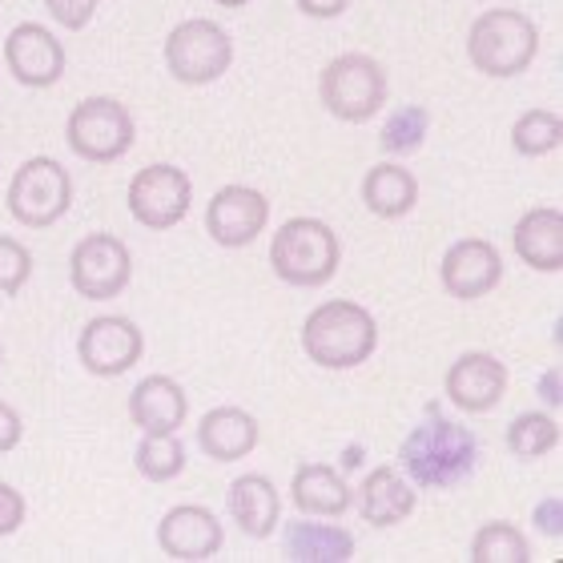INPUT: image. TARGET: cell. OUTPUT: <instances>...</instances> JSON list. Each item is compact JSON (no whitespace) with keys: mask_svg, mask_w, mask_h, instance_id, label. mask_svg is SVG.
I'll use <instances>...</instances> for the list:
<instances>
[{"mask_svg":"<svg viewBox=\"0 0 563 563\" xmlns=\"http://www.w3.org/2000/svg\"><path fill=\"white\" fill-rule=\"evenodd\" d=\"M479 439L451 419H427L411 427L399 446V467L407 479L427 492H451L479 467Z\"/></svg>","mask_w":563,"mask_h":563,"instance_id":"1","label":"cell"},{"mask_svg":"<svg viewBox=\"0 0 563 563\" xmlns=\"http://www.w3.org/2000/svg\"><path fill=\"white\" fill-rule=\"evenodd\" d=\"M302 351L322 371H354L378 351V322L358 302L330 298L302 322Z\"/></svg>","mask_w":563,"mask_h":563,"instance_id":"2","label":"cell"},{"mask_svg":"<svg viewBox=\"0 0 563 563\" xmlns=\"http://www.w3.org/2000/svg\"><path fill=\"white\" fill-rule=\"evenodd\" d=\"M540 53V24L519 9H487L467 33V60L483 77H519Z\"/></svg>","mask_w":563,"mask_h":563,"instance_id":"3","label":"cell"},{"mask_svg":"<svg viewBox=\"0 0 563 563\" xmlns=\"http://www.w3.org/2000/svg\"><path fill=\"white\" fill-rule=\"evenodd\" d=\"M339 234L318 218H290L271 242V266L286 286L318 290L339 274Z\"/></svg>","mask_w":563,"mask_h":563,"instance_id":"4","label":"cell"},{"mask_svg":"<svg viewBox=\"0 0 563 563\" xmlns=\"http://www.w3.org/2000/svg\"><path fill=\"white\" fill-rule=\"evenodd\" d=\"M318 101L330 118L363 125L387 106V69L371 53H339L318 73Z\"/></svg>","mask_w":563,"mask_h":563,"instance_id":"5","label":"cell"},{"mask_svg":"<svg viewBox=\"0 0 563 563\" xmlns=\"http://www.w3.org/2000/svg\"><path fill=\"white\" fill-rule=\"evenodd\" d=\"M137 125L118 97H85L65 121V141L81 162L113 165L133 150Z\"/></svg>","mask_w":563,"mask_h":563,"instance_id":"6","label":"cell"},{"mask_svg":"<svg viewBox=\"0 0 563 563\" xmlns=\"http://www.w3.org/2000/svg\"><path fill=\"white\" fill-rule=\"evenodd\" d=\"M234 65V41L210 16H189L165 36V69L181 85H213Z\"/></svg>","mask_w":563,"mask_h":563,"instance_id":"7","label":"cell"},{"mask_svg":"<svg viewBox=\"0 0 563 563\" xmlns=\"http://www.w3.org/2000/svg\"><path fill=\"white\" fill-rule=\"evenodd\" d=\"M73 206V177L57 157H29L9 181V213L24 230L57 225Z\"/></svg>","mask_w":563,"mask_h":563,"instance_id":"8","label":"cell"},{"mask_svg":"<svg viewBox=\"0 0 563 563\" xmlns=\"http://www.w3.org/2000/svg\"><path fill=\"white\" fill-rule=\"evenodd\" d=\"M125 201H130L133 222L162 234V230H174L177 222H186L189 206H194V181L177 165L153 162L133 174Z\"/></svg>","mask_w":563,"mask_h":563,"instance_id":"9","label":"cell"},{"mask_svg":"<svg viewBox=\"0 0 563 563\" xmlns=\"http://www.w3.org/2000/svg\"><path fill=\"white\" fill-rule=\"evenodd\" d=\"M133 278V254L118 234H85L69 254L73 290L89 302L121 298Z\"/></svg>","mask_w":563,"mask_h":563,"instance_id":"10","label":"cell"},{"mask_svg":"<svg viewBox=\"0 0 563 563\" xmlns=\"http://www.w3.org/2000/svg\"><path fill=\"white\" fill-rule=\"evenodd\" d=\"M141 354H145V334L133 318L121 314L89 318L77 339V358L97 378H121L141 363Z\"/></svg>","mask_w":563,"mask_h":563,"instance_id":"11","label":"cell"},{"mask_svg":"<svg viewBox=\"0 0 563 563\" xmlns=\"http://www.w3.org/2000/svg\"><path fill=\"white\" fill-rule=\"evenodd\" d=\"M271 201L254 186H222L206 206V234L225 250H242L266 230Z\"/></svg>","mask_w":563,"mask_h":563,"instance_id":"12","label":"cell"},{"mask_svg":"<svg viewBox=\"0 0 563 563\" xmlns=\"http://www.w3.org/2000/svg\"><path fill=\"white\" fill-rule=\"evenodd\" d=\"M439 282L443 290L459 302H475L504 282V254L487 242V238H463L443 254L439 266Z\"/></svg>","mask_w":563,"mask_h":563,"instance_id":"13","label":"cell"},{"mask_svg":"<svg viewBox=\"0 0 563 563\" xmlns=\"http://www.w3.org/2000/svg\"><path fill=\"white\" fill-rule=\"evenodd\" d=\"M4 60H9V73L24 89H48L65 77V45L57 41L53 29L36 21L16 24L4 41Z\"/></svg>","mask_w":563,"mask_h":563,"instance_id":"14","label":"cell"},{"mask_svg":"<svg viewBox=\"0 0 563 563\" xmlns=\"http://www.w3.org/2000/svg\"><path fill=\"white\" fill-rule=\"evenodd\" d=\"M225 543V531L218 523L210 507L201 504H177L169 507L157 523V548L162 555L169 560H181V563H201V560H213V555L222 552Z\"/></svg>","mask_w":563,"mask_h":563,"instance_id":"15","label":"cell"},{"mask_svg":"<svg viewBox=\"0 0 563 563\" xmlns=\"http://www.w3.org/2000/svg\"><path fill=\"white\" fill-rule=\"evenodd\" d=\"M507 383H511L507 363H499L487 351H467L451 363L443 387H446V399L455 402L463 415H487L504 402Z\"/></svg>","mask_w":563,"mask_h":563,"instance_id":"16","label":"cell"},{"mask_svg":"<svg viewBox=\"0 0 563 563\" xmlns=\"http://www.w3.org/2000/svg\"><path fill=\"white\" fill-rule=\"evenodd\" d=\"M189 399L186 387L169 375H150L141 378L130 390V419L141 434H174L186 427Z\"/></svg>","mask_w":563,"mask_h":563,"instance_id":"17","label":"cell"},{"mask_svg":"<svg viewBox=\"0 0 563 563\" xmlns=\"http://www.w3.org/2000/svg\"><path fill=\"white\" fill-rule=\"evenodd\" d=\"M354 504L371 528H395L402 519H411V511L419 507V492L411 479H402L399 467H378L354 492Z\"/></svg>","mask_w":563,"mask_h":563,"instance_id":"18","label":"cell"},{"mask_svg":"<svg viewBox=\"0 0 563 563\" xmlns=\"http://www.w3.org/2000/svg\"><path fill=\"white\" fill-rule=\"evenodd\" d=\"M511 246L519 262L540 274L563 271V213L560 206H536L516 222L511 230Z\"/></svg>","mask_w":563,"mask_h":563,"instance_id":"19","label":"cell"},{"mask_svg":"<svg viewBox=\"0 0 563 563\" xmlns=\"http://www.w3.org/2000/svg\"><path fill=\"white\" fill-rule=\"evenodd\" d=\"M225 507H230V519L246 531L250 540H271L282 523V495L266 475H238L225 492Z\"/></svg>","mask_w":563,"mask_h":563,"instance_id":"20","label":"cell"},{"mask_svg":"<svg viewBox=\"0 0 563 563\" xmlns=\"http://www.w3.org/2000/svg\"><path fill=\"white\" fill-rule=\"evenodd\" d=\"M290 504L302 516L339 519L354 507V487L330 463H302L290 479Z\"/></svg>","mask_w":563,"mask_h":563,"instance_id":"21","label":"cell"},{"mask_svg":"<svg viewBox=\"0 0 563 563\" xmlns=\"http://www.w3.org/2000/svg\"><path fill=\"white\" fill-rule=\"evenodd\" d=\"M262 439L258 419L242 407H213L198 422V446L213 463H238L246 459Z\"/></svg>","mask_w":563,"mask_h":563,"instance_id":"22","label":"cell"},{"mask_svg":"<svg viewBox=\"0 0 563 563\" xmlns=\"http://www.w3.org/2000/svg\"><path fill=\"white\" fill-rule=\"evenodd\" d=\"M282 548L286 560L294 563H351L354 560V536L334 523H286L282 528Z\"/></svg>","mask_w":563,"mask_h":563,"instance_id":"23","label":"cell"},{"mask_svg":"<svg viewBox=\"0 0 563 563\" xmlns=\"http://www.w3.org/2000/svg\"><path fill=\"white\" fill-rule=\"evenodd\" d=\"M363 201L375 218L399 222L419 206V181L411 169H402L395 162H378L375 169H366L363 177Z\"/></svg>","mask_w":563,"mask_h":563,"instance_id":"24","label":"cell"},{"mask_svg":"<svg viewBox=\"0 0 563 563\" xmlns=\"http://www.w3.org/2000/svg\"><path fill=\"white\" fill-rule=\"evenodd\" d=\"M511 145L519 157H548L563 145V121L555 109H528L511 125Z\"/></svg>","mask_w":563,"mask_h":563,"instance_id":"25","label":"cell"},{"mask_svg":"<svg viewBox=\"0 0 563 563\" xmlns=\"http://www.w3.org/2000/svg\"><path fill=\"white\" fill-rule=\"evenodd\" d=\"M133 467L141 471V479L150 483H169L186 471V446L174 434H145L133 451Z\"/></svg>","mask_w":563,"mask_h":563,"instance_id":"26","label":"cell"},{"mask_svg":"<svg viewBox=\"0 0 563 563\" xmlns=\"http://www.w3.org/2000/svg\"><path fill=\"white\" fill-rule=\"evenodd\" d=\"M560 446V422L552 415L523 411L507 427V451L516 459H543Z\"/></svg>","mask_w":563,"mask_h":563,"instance_id":"27","label":"cell"},{"mask_svg":"<svg viewBox=\"0 0 563 563\" xmlns=\"http://www.w3.org/2000/svg\"><path fill=\"white\" fill-rule=\"evenodd\" d=\"M471 563H531L528 536L511 523H483L471 540Z\"/></svg>","mask_w":563,"mask_h":563,"instance_id":"28","label":"cell"},{"mask_svg":"<svg viewBox=\"0 0 563 563\" xmlns=\"http://www.w3.org/2000/svg\"><path fill=\"white\" fill-rule=\"evenodd\" d=\"M427 130H431V113L422 106H402L387 118L378 141H383L387 153H415L422 145V137H427Z\"/></svg>","mask_w":563,"mask_h":563,"instance_id":"29","label":"cell"},{"mask_svg":"<svg viewBox=\"0 0 563 563\" xmlns=\"http://www.w3.org/2000/svg\"><path fill=\"white\" fill-rule=\"evenodd\" d=\"M33 278V254L16 238L0 234V294H21Z\"/></svg>","mask_w":563,"mask_h":563,"instance_id":"30","label":"cell"},{"mask_svg":"<svg viewBox=\"0 0 563 563\" xmlns=\"http://www.w3.org/2000/svg\"><path fill=\"white\" fill-rule=\"evenodd\" d=\"M45 12L60 29H69V33H81L85 24L93 21L97 9H101V0H41Z\"/></svg>","mask_w":563,"mask_h":563,"instance_id":"31","label":"cell"},{"mask_svg":"<svg viewBox=\"0 0 563 563\" xmlns=\"http://www.w3.org/2000/svg\"><path fill=\"white\" fill-rule=\"evenodd\" d=\"M24 495L12 487V483H0V536H12V531L24 523Z\"/></svg>","mask_w":563,"mask_h":563,"instance_id":"32","label":"cell"},{"mask_svg":"<svg viewBox=\"0 0 563 563\" xmlns=\"http://www.w3.org/2000/svg\"><path fill=\"white\" fill-rule=\"evenodd\" d=\"M21 434H24L21 415L12 411L9 402H0V455L16 451V446H21Z\"/></svg>","mask_w":563,"mask_h":563,"instance_id":"33","label":"cell"},{"mask_svg":"<svg viewBox=\"0 0 563 563\" xmlns=\"http://www.w3.org/2000/svg\"><path fill=\"white\" fill-rule=\"evenodd\" d=\"M560 523H563V516H560V495H548V499H543L540 507H536V528H543L548 531V536H560Z\"/></svg>","mask_w":563,"mask_h":563,"instance_id":"34","label":"cell"},{"mask_svg":"<svg viewBox=\"0 0 563 563\" xmlns=\"http://www.w3.org/2000/svg\"><path fill=\"white\" fill-rule=\"evenodd\" d=\"M346 4H351V0H298V9H302L306 16H314V21H334V16L346 12Z\"/></svg>","mask_w":563,"mask_h":563,"instance_id":"35","label":"cell"},{"mask_svg":"<svg viewBox=\"0 0 563 563\" xmlns=\"http://www.w3.org/2000/svg\"><path fill=\"white\" fill-rule=\"evenodd\" d=\"M543 399L552 402V407H560V371H548V375H543Z\"/></svg>","mask_w":563,"mask_h":563,"instance_id":"36","label":"cell"},{"mask_svg":"<svg viewBox=\"0 0 563 563\" xmlns=\"http://www.w3.org/2000/svg\"><path fill=\"white\" fill-rule=\"evenodd\" d=\"M213 4H218V9H246L250 0H213Z\"/></svg>","mask_w":563,"mask_h":563,"instance_id":"37","label":"cell"},{"mask_svg":"<svg viewBox=\"0 0 563 563\" xmlns=\"http://www.w3.org/2000/svg\"><path fill=\"white\" fill-rule=\"evenodd\" d=\"M0 363H4V351H0Z\"/></svg>","mask_w":563,"mask_h":563,"instance_id":"38","label":"cell"}]
</instances>
